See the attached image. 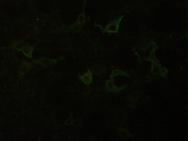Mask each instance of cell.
Returning a JSON list of instances; mask_svg holds the SVG:
<instances>
[{"mask_svg":"<svg viewBox=\"0 0 188 141\" xmlns=\"http://www.w3.org/2000/svg\"><path fill=\"white\" fill-rule=\"evenodd\" d=\"M81 79L85 84H89L92 82V78L91 74L90 72H89L82 76L81 77Z\"/></svg>","mask_w":188,"mask_h":141,"instance_id":"6da1fadb","label":"cell"}]
</instances>
